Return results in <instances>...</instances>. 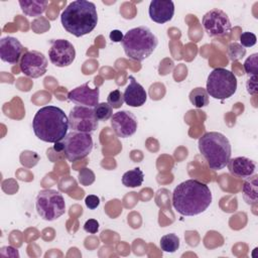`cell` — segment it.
I'll return each mask as SVG.
<instances>
[{"instance_id": "cell-14", "label": "cell", "mask_w": 258, "mask_h": 258, "mask_svg": "<svg viewBox=\"0 0 258 258\" xmlns=\"http://www.w3.org/2000/svg\"><path fill=\"white\" fill-rule=\"evenodd\" d=\"M99 87L91 89L89 87V83H85L84 85L79 86L69 92L68 99L78 106L94 108L99 104Z\"/></svg>"}, {"instance_id": "cell-8", "label": "cell", "mask_w": 258, "mask_h": 258, "mask_svg": "<svg viewBox=\"0 0 258 258\" xmlns=\"http://www.w3.org/2000/svg\"><path fill=\"white\" fill-rule=\"evenodd\" d=\"M61 143V152L73 162L88 156L93 149V138L90 133L72 131L68 133Z\"/></svg>"}, {"instance_id": "cell-30", "label": "cell", "mask_w": 258, "mask_h": 258, "mask_svg": "<svg viewBox=\"0 0 258 258\" xmlns=\"http://www.w3.org/2000/svg\"><path fill=\"white\" fill-rule=\"evenodd\" d=\"M85 204L88 209L95 210L100 205V199H99V197H97L95 195H89L85 199Z\"/></svg>"}, {"instance_id": "cell-15", "label": "cell", "mask_w": 258, "mask_h": 258, "mask_svg": "<svg viewBox=\"0 0 258 258\" xmlns=\"http://www.w3.org/2000/svg\"><path fill=\"white\" fill-rule=\"evenodd\" d=\"M27 50L21 42L12 36H5L0 39V57L3 61L15 64Z\"/></svg>"}, {"instance_id": "cell-7", "label": "cell", "mask_w": 258, "mask_h": 258, "mask_svg": "<svg viewBox=\"0 0 258 258\" xmlns=\"http://www.w3.org/2000/svg\"><path fill=\"white\" fill-rule=\"evenodd\" d=\"M38 216L44 221H54L66 212V203L62 195L55 189H42L35 201Z\"/></svg>"}, {"instance_id": "cell-1", "label": "cell", "mask_w": 258, "mask_h": 258, "mask_svg": "<svg viewBox=\"0 0 258 258\" xmlns=\"http://www.w3.org/2000/svg\"><path fill=\"white\" fill-rule=\"evenodd\" d=\"M210 187L197 179H187L180 182L172 192V206L174 210L186 217L204 213L212 204Z\"/></svg>"}, {"instance_id": "cell-4", "label": "cell", "mask_w": 258, "mask_h": 258, "mask_svg": "<svg viewBox=\"0 0 258 258\" xmlns=\"http://www.w3.org/2000/svg\"><path fill=\"white\" fill-rule=\"evenodd\" d=\"M199 150L208 166L213 170L224 168L231 158L232 148L229 139L220 132H207L198 142Z\"/></svg>"}, {"instance_id": "cell-3", "label": "cell", "mask_w": 258, "mask_h": 258, "mask_svg": "<svg viewBox=\"0 0 258 258\" xmlns=\"http://www.w3.org/2000/svg\"><path fill=\"white\" fill-rule=\"evenodd\" d=\"M60 22L64 30L76 37L86 35L97 26L96 5L87 0L73 1L61 12Z\"/></svg>"}, {"instance_id": "cell-31", "label": "cell", "mask_w": 258, "mask_h": 258, "mask_svg": "<svg viewBox=\"0 0 258 258\" xmlns=\"http://www.w3.org/2000/svg\"><path fill=\"white\" fill-rule=\"evenodd\" d=\"M246 89L251 95L257 94V76H250L246 82Z\"/></svg>"}, {"instance_id": "cell-29", "label": "cell", "mask_w": 258, "mask_h": 258, "mask_svg": "<svg viewBox=\"0 0 258 258\" xmlns=\"http://www.w3.org/2000/svg\"><path fill=\"white\" fill-rule=\"evenodd\" d=\"M84 230L89 234H96L99 230V222L95 219H89L84 224Z\"/></svg>"}, {"instance_id": "cell-26", "label": "cell", "mask_w": 258, "mask_h": 258, "mask_svg": "<svg viewBox=\"0 0 258 258\" xmlns=\"http://www.w3.org/2000/svg\"><path fill=\"white\" fill-rule=\"evenodd\" d=\"M107 103L113 108V109H119L124 103V97L120 90H114L110 92V94L107 97Z\"/></svg>"}, {"instance_id": "cell-6", "label": "cell", "mask_w": 258, "mask_h": 258, "mask_svg": "<svg viewBox=\"0 0 258 258\" xmlns=\"http://www.w3.org/2000/svg\"><path fill=\"white\" fill-rule=\"evenodd\" d=\"M237 79L229 70L218 68L208 76L206 91L209 96L217 100H225L236 93Z\"/></svg>"}, {"instance_id": "cell-11", "label": "cell", "mask_w": 258, "mask_h": 258, "mask_svg": "<svg viewBox=\"0 0 258 258\" xmlns=\"http://www.w3.org/2000/svg\"><path fill=\"white\" fill-rule=\"evenodd\" d=\"M19 68L25 76L37 79L46 73L47 59L40 51L27 50L20 59Z\"/></svg>"}, {"instance_id": "cell-5", "label": "cell", "mask_w": 258, "mask_h": 258, "mask_svg": "<svg viewBox=\"0 0 258 258\" xmlns=\"http://www.w3.org/2000/svg\"><path fill=\"white\" fill-rule=\"evenodd\" d=\"M157 44V37L145 25L129 29L122 40L125 54L136 61H142L150 56Z\"/></svg>"}, {"instance_id": "cell-10", "label": "cell", "mask_w": 258, "mask_h": 258, "mask_svg": "<svg viewBox=\"0 0 258 258\" xmlns=\"http://www.w3.org/2000/svg\"><path fill=\"white\" fill-rule=\"evenodd\" d=\"M69 124L72 131L92 133L98 128V119L92 108L75 106L69 113Z\"/></svg>"}, {"instance_id": "cell-23", "label": "cell", "mask_w": 258, "mask_h": 258, "mask_svg": "<svg viewBox=\"0 0 258 258\" xmlns=\"http://www.w3.org/2000/svg\"><path fill=\"white\" fill-rule=\"evenodd\" d=\"M179 244V238L177 237V235L170 233L161 237L159 246L163 252L174 253L176 250H178Z\"/></svg>"}, {"instance_id": "cell-12", "label": "cell", "mask_w": 258, "mask_h": 258, "mask_svg": "<svg viewBox=\"0 0 258 258\" xmlns=\"http://www.w3.org/2000/svg\"><path fill=\"white\" fill-rule=\"evenodd\" d=\"M48 57L50 62L55 67H68L75 60L76 49L67 39H54L51 40Z\"/></svg>"}, {"instance_id": "cell-9", "label": "cell", "mask_w": 258, "mask_h": 258, "mask_svg": "<svg viewBox=\"0 0 258 258\" xmlns=\"http://www.w3.org/2000/svg\"><path fill=\"white\" fill-rule=\"evenodd\" d=\"M202 24L210 37L227 36L232 29V24L227 13L218 8L208 11L203 16Z\"/></svg>"}, {"instance_id": "cell-16", "label": "cell", "mask_w": 258, "mask_h": 258, "mask_svg": "<svg viewBox=\"0 0 258 258\" xmlns=\"http://www.w3.org/2000/svg\"><path fill=\"white\" fill-rule=\"evenodd\" d=\"M152 21L163 24L170 21L174 15V3L171 0H152L148 9Z\"/></svg>"}, {"instance_id": "cell-19", "label": "cell", "mask_w": 258, "mask_h": 258, "mask_svg": "<svg viewBox=\"0 0 258 258\" xmlns=\"http://www.w3.org/2000/svg\"><path fill=\"white\" fill-rule=\"evenodd\" d=\"M257 179H258V175L253 174L252 176L246 178V180L243 183V186H242L243 198L248 205H256L258 202Z\"/></svg>"}, {"instance_id": "cell-21", "label": "cell", "mask_w": 258, "mask_h": 258, "mask_svg": "<svg viewBox=\"0 0 258 258\" xmlns=\"http://www.w3.org/2000/svg\"><path fill=\"white\" fill-rule=\"evenodd\" d=\"M143 179H144L143 171L139 167H136L126 171L123 174L122 183L127 187H137L142 184Z\"/></svg>"}, {"instance_id": "cell-28", "label": "cell", "mask_w": 258, "mask_h": 258, "mask_svg": "<svg viewBox=\"0 0 258 258\" xmlns=\"http://www.w3.org/2000/svg\"><path fill=\"white\" fill-rule=\"evenodd\" d=\"M239 40H240V44L243 47H251V46L256 44L257 37L254 33L249 32V31H245V32H242L240 34Z\"/></svg>"}, {"instance_id": "cell-18", "label": "cell", "mask_w": 258, "mask_h": 258, "mask_svg": "<svg viewBox=\"0 0 258 258\" xmlns=\"http://www.w3.org/2000/svg\"><path fill=\"white\" fill-rule=\"evenodd\" d=\"M227 165L232 175L244 179L252 176L256 170V162L245 156L230 158Z\"/></svg>"}, {"instance_id": "cell-17", "label": "cell", "mask_w": 258, "mask_h": 258, "mask_svg": "<svg viewBox=\"0 0 258 258\" xmlns=\"http://www.w3.org/2000/svg\"><path fill=\"white\" fill-rule=\"evenodd\" d=\"M129 81L130 83L123 93L124 102L130 107H141L147 100V93L133 76H129Z\"/></svg>"}, {"instance_id": "cell-32", "label": "cell", "mask_w": 258, "mask_h": 258, "mask_svg": "<svg viewBox=\"0 0 258 258\" xmlns=\"http://www.w3.org/2000/svg\"><path fill=\"white\" fill-rule=\"evenodd\" d=\"M109 37L110 39L113 41V42H122L123 38H124V34L122 33L121 30H118V29H114L110 32L109 34Z\"/></svg>"}, {"instance_id": "cell-22", "label": "cell", "mask_w": 258, "mask_h": 258, "mask_svg": "<svg viewBox=\"0 0 258 258\" xmlns=\"http://www.w3.org/2000/svg\"><path fill=\"white\" fill-rule=\"evenodd\" d=\"M188 99L196 108H203L209 105V94L207 93L206 89L202 87L191 90L188 95Z\"/></svg>"}, {"instance_id": "cell-13", "label": "cell", "mask_w": 258, "mask_h": 258, "mask_svg": "<svg viewBox=\"0 0 258 258\" xmlns=\"http://www.w3.org/2000/svg\"><path fill=\"white\" fill-rule=\"evenodd\" d=\"M138 122L133 113L122 110L116 112L111 117V127L120 138H128L137 130Z\"/></svg>"}, {"instance_id": "cell-25", "label": "cell", "mask_w": 258, "mask_h": 258, "mask_svg": "<svg viewBox=\"0 0 258 258\" xmlns=\"http://www.w3.org/2000/svg\"><path fill=\"white\" fill-rule=\"evenodd\" d=\"M246 54V49L240 43L232 42L228 46V55L231 60H238Z\"/></svg>"}, {"instance_id": "cell-2", "label": "cell", "mask_w": 258, "mask_h": 258, "mask_svg": "<svg viewBox=\"0 0 258 258\" xmlns=\"http://www.w3.org/2000/svg\"><path fill=\"white\" fill-rule=\"evenodd\" d=\"M69 118L63 110L56 106L40 108L32 120L35 136L48 143H55L64 138L69 129Z\"/></svg>"}, {"instance_id": "cell-27", "label": "cell", "mask_w": 258, "mask_h": 258, "mask_svg": "<svg viewBox=\"0 0 258 258\" xmlns=\"http://www.w3.org/2000/svg\"><path fill=\"white\" fill-rule=\"evenodd\" d=\"M258 53H253L244 61V70L249 76H257L258 72V62H257Z\"/></svg>"}, {"instance_id": "cell-24", "label": "cell", "mask_w": 258, "mask_h": 258, "mask_svg": "<svg viewBox=\"0 0 258 258\" xmlns=\"http://www.w3.org/2000/svg\"><path fill=\"white\" fill-rule=\"evenodd\" d=\"M113 108L108 104V103H99L98 105H96L93 110H94V113L97 117L98 120L100 121H106L108 120L109 118L112 117V114H113Z\"/></svg>"}, {"instance_id": "cell-20", "label": "cell", "mask_w": 258, "mask_h": 258, "mask_svg": "<svg viewBox=\"0 0 258 258\" xmlns=\"http://www.w3.org/2000/svg\"><path fill=\"white\" fill-rule=\"evenodd\" d=\"M22 12L29 17H36L41 15L46 7L48 2L42 0H20L19 2Z\"/></svg>"}]
</instances>
